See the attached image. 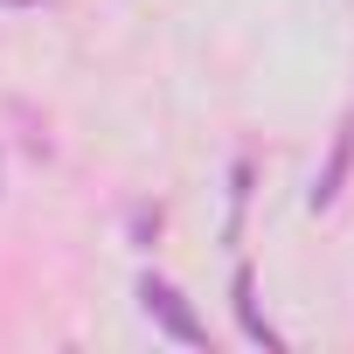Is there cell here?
I'll list each match as a JSON object with an SVG mask.
<instances>
[{
	"instance_id": "cell-1",
	"label": "cell",
	"mask_w": 354,
	"mask_h": 354,
	"mask_svg": "<svg viewBox=\"0 0 354 354\" xmlns=\"http://www.w3.org/2000/svg\"><path fill=\"white\" fill-rule=\"evenodd\" d=\"M139 306H146V319L174 340V347H209V326H202V313L181 299V285H167V278H139Z\"/></svg>"
},
{
	"instance_id": "cell-6",
	"label": "cell",
	"mask_w": 354,
	"mask_h": 354,
	"mask_svg": "<svg viewBox=\"0 0 354 354\" xmlns=\"http://www.w3.org/2000/svg\"><path fill=\"white\" fill-rule=\"evenodd\" d=\"M0 8H35V0H0Z\"/></svg>"
},
{
	"instance_id": "cell-2",
	"label": "cell",
	"mask_w": 354,
	"mask_h": 354,
	"mask_svg": "<svg viewBox=\"0 0 354 354\" xmlns=\"http://www.w3.org/2000/svg\"><path fill=\"white\" fill-rule=\"evenodd\" d=\"M347 174H354V111H340L333 146H326V160H319V174H313V188H306V209H313V216H326V209L340 202Z\"/></svg>"
},
{
	"instance_id": "cell-3",
	"label": "cell",
	"mask_w": 354,
	"mask_h": 354,
	"mask_svg": "<svg viewBox=\"0 0 354 354\" xmlns=\"http://www.w3.org/2000/svg\"><path fill=\"white\" fill-rule=\"evenodd\" d=\"M230 313H236V326H243V340L250 347H264V354H285V333L264 319V306H257V271L250 264H236L230 271Z\"/></svg>"
},
{
	"instance_id": "cell-5",
	"label": "cell",
	"mask_w": 354,
	"mask_h": 354,
	"mask_svg": "<svg viewBox=\"0 0 354 354\" xmlns=\"http://www.w3.org/2000/svg\"><path fill=\"white\" fill-rule=\"evenodd\" d=\"M153 236H160V209L139 202V209H132V243H153Z\"/></svg>"
},
{
	"instance_id": "cell-4",
	"label": "cell",
	"mask_w": 354,
	"mask_h": 354,
	"mask_svg": "<svg viewBox=\"0 0 354 354\" xmlns=\"http://www.w3.org/2000/svg\"><path fill=\"white\" fill-rule=\"evenodd\" d=\"M250 181H257V167H250V153H236L230 160V223H223V243L236 250V236H243V209H250Z\"/></svg>"
}]
</instances>
